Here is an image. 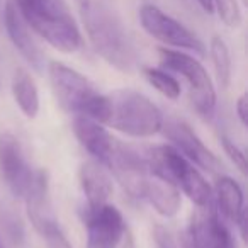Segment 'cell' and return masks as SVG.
<instances>
[{
    "label": "cell",
    "mask_w": 248,
    "mask_h": 248,
    "mask_svg": "<svg viewBox=\"0 0 248 248\" xmlns=\"http://www.w3.org/2000/svg\"><path fill=\"white\" fill-rule=\"evenodd\" d=\"M87 38L106 63L124 73L138 65V55L128 29L117 12L104 0H75Z\"/></svg>",
    "instance_id": "obj_1"
},
{
    "label": "cell",
    "mask_w": 248,
    "mask_h": 248,
    "mask_svg": "<svg viewBox=\"0 0 248 248\" xmlns=\"http://www.w3.org/2000/svg\"><path fill=\"white\" fill-rule=\"evenodd\" d=\"M49 83L58 106L73 116H83L106 126L109 117V97L100 93L92 82L65 63L49 62Z\"/></svg>",
    "instance_id": "obj_2"
},
{
    "label": "cell",
    "mask_w": 248,
    "mask_h": 248,
    "mask_svg": "<svg viewBox=\"0 0 248 248\" xmlns=\"http://www.w3.org/2000/svg\"><path fill=\"white\" fill-rule=\"evenodd\" d=\"M107 97L110 109L106 126L131 138H150L162 131L165 117L158 106L145 93L121 89Z\"/></svg>",
    "instance_id": "obj_3"
},
{
    "label": "cell",
    "mask_w": 248,
    "mask_h": 248,
    "mask_svg": "<svg viewBox=\"0 0 248 248\" xmlns=\"http://www.w3.org/2000/svg\"><path fill=\"white\" fill-rule=\"evenodd\" d=\"M14 2L29 29L49 46L62 53H75L82 48L83 39L80 29L63 0L51 5H34L22 0Z\"/></svg>",
    "instance_id": "obj_4"
},
{
    "label": "cell",
    "mask_w": 248,
    "mask_h": 248,
    "mask_svg": "<svg viewBox=\"0 0 248 248\" xmlns=\"http://www.w3.org/2000/svg\"><path fill=\"white\" fill-rule=\"evenodd\" d=\"M158 55L162 66H165L170 72L179 73L187 82L194 107L202 116H211L216 109V90L202 63L180 49L160 48Z\"/></svg>",
    "instance_id": "obj_5"
},
{
    "label": "cell",
    "mask_w": 248,
    "mask_h": 248,
    "mask_svg": "<svg viewBox=\"0 0 248 248\" xmlns=\"http://www.w3.org/2000/svg\"><path fill=\"white\" fill-rule=\"evenodd\" d=\"M22 199L26 201V213L29 221L43 238V241L48 245V248H73L53 209L46 172L43 170L34 172L31 187Z\"/></svg>",
    "instance_id": "obj_6"
},
{
    "label": "cell",
    "mask_w": 248,
    "mask_h": 248,
    "mask_svg": "<svg viewBox=\"0 0 248 248\" xmlns=\"http://www.w3.org/2000/svg\"><path fill=\"white\" fill-rule=\"evenodd\" d=\"M140 22L141 28L152 36L153 39L163 43L165 46H172L177 49H187V51L206 55L204 43L190 31L189 28L173 19L172 16L165 14L162 9L153 4H145L140 7Z\"/></svg>",
    "instance_id": "obj_7"
},
{
    "label": "cell",
    "mask_w": 248,
    "mask_h": 248,
    "mask_svg": "<svg viewBox=\"0 0 248 248\" xmlns=\"http://www.w3.org/2000/svg\"><path fill=\"white\" fill-rule=\"evenodd\" d=\"M162 131L170 145L192 165H197L209 173H219L223 170L221 160L204 145L202 140L192 131L187 123L180 119H167L163 121Z\"/></svg>",
    "instance_id": "obj_8"
},
{
    "label": "cell",
    "mask_w": 248,
    "mask_h": 248,
    "mask_svg": "<svg viewBox=\"0 0 248 248\" xmlns=\"http://www.w3.org/2000/svg\"><path fill=\"white\" fill-rule=\"evenodd\" d=\"M0 177L16 197H24L34 179L21 143L12 133H0Z\"/></svg>",
    "instance_id": "obj_9"
},
{
    "label": "cell",
    "mask_w": 248,
    "mask_h": 248,
    "mask_svg": "<svg viewBox=\"0 0 248 248\" xmlns=\"http://www.w3.org/2000/svg\"><path fill=\"white\" fill-rule=\"evenodd\" d=\"M82 217L87 226L85 248H117L128 228L121 211L112 204H104L93 211H82Z\"/></svg>",
    "instance_id": "obj_10"
},
{
    "label": "cell",
    "mask_w": 248,
    "mask_h": 248,
    "mask_svg": "<svg viewBox=\"0 0 248 248\" xmlns=\"http://www.w3.org/2000/svg\"><path fill=\"white\" fill-rule=\"evenodd\" d=\"M190 248H236L230 228L224 224V219L216 209L201 207V211L192 216L189 226Z\"/></svg>",
    "instance_id": "obj_11"
},
{
    "label": "cell",
    "mask_w": 248,
    "mask_h": 248,
    "mask_svg": "<svg viewBox=\"0 0 248 248\" xmlns=\"http://www.w3.org/2000/svg\"><path fill=\"white\" fill-rule=\"evenodd\" d=\"M4 24H5V31H7V34H9V39H11L12 45L16 46V49L22 55V58H24L36 72H43L45 56H43L38 43L32 38L31 29H29V26L26 24V21L22 19L21 12H19L14 0H7V2H5Z\"/></svg>",
    "instance_id": "obj_12"
},
{
    "label": "cell",
    "mask_w": 248,
    "mask_h": 248,
    "mask_svg": "<svg viewBox=\"0 0 248 248\" xmlns=\"http://www.w3.org/2000/svg\"><path fill=\"white\" fill-rule=\"evenodd\" d=\"M72 129L78 143L92 155L95 162L102 163L104 167L109 165L114 150H116L117 140L110 136V133L104 128V124L95 123L89 117L75 116L72 123Z\"/></svg>",
    "instance_id": "obj_13"
},
{
    "label": "cell",
    "mask_w": 248,
    "mask_h": 248,
    "mask_svg": "<svg viewBox=\"0 0 248 248\" xmlns=\"http://www.w3.org/2000/svg\"><path fill=\"white\" fill-rule=\"evenodd\" d=\"M78 180L87 201L82 211H93L107 204L112 194V179L102 163L95 160L83 162L78 170Z\"/></svg>",
    "instance_id": "obj_14"
},
{
    "label": "cell",
    "mask_w": 248,
    "mask_h": 248,
    "mask_svg": "<svg viewBox=\"0 0 248 248\" xmlns=\"http://www.w3.org/2000/svg\"><path fill=\"white\" fill-rule=\"evenodd\" d=\"M141 199L148 201L153 209L163 217H173L182 204L179 187L152 172L145 182Z\"/></svg>",
    "instance_id": "obj_15"
},
{
    "label": "cell",
    "mask_w": 248,
    "mask_h": 248,
    "mask_svg": "<svg viewBox=\"0 0 248 248\" xmlns=\"http://www.w3.org/2000/svg\"><path fill=\"white\" fill-rule=\"evenodd\" d=\"M216 211L223 219L236 223L245 211V197L240 184L228 175H221L214 186Z\"/></svg>",
    "instance_id": "obj_16"
},
{
    "label": "cell",
    "mask_w": 248,
    "mask_h": 248,
    "mask_svg": "<svg viewBox=\"0 0 248 248\" xmlns=\"http://www.w3.org/2000/svg\"><path fill=\"white\" fill-rule=\"evenodd\" d=\"M12 95L26 117L34 119L39 112V92L36 82L26 70H16L12 77Z\"/></svg>",
    "instance_id": "obj_17"
},
{
    "label": "cell",
    "mask_w": 248,
    "mask_h": 248,
    "mask_svg": "<svg viewBox=\"0 0 248 248\" xmlns=\"http://www.w3.org/2000/svg\"><path fill=\"white\" fill-rule=\"evenodd\" d=\"M209 55L211 60H213L217 83H219L221 89H228L231 83V77H233V65H231L230 48H228L223 38L213 36L209 43Z\"/></svg>",
    "instance_id": "obj_18"
},
{
    "label": "cell",
    "mask_w": 248,
    "mask_h": 248,
    "mask_svg": "<svg viewBox=\"0 0 248 248\" xmlns=\"http://www.w3.org/2000/svg\"><path fill=\"white\" fill-rule=\"evenodd\" d=\"M143 75L148 80V83L153 89L158 90L162 95H165L167 99H179L182 87H180L179 80L172 75V73L165 72L162 68H153V66H145L143 68Z\"/></svg>",
    "instance_id": "obj_19"
},
{
    "label": "cell",
    "mask_w": 248,
    "mask_h": 248,
    "mask_svg": "<svg viewBox=\"0 0 248 248\" xmlns=\"http://www.w3.org/2000/svg\"><path fill=\"white\" fill-rule=\"evenodd\" d=\"M213 11L217 12L228 28L236 29L241 26V9L238 0H213Z\"/></svg>",
    "instance_id": "obj_20"
},
{
    "label": "cell",
    "mask_w": 248,
    "mask_h": 248,
    "mask_svg": "<svg viewBox=\"0 0 248 248\" xmlns=\"http://www.w3.org/2000/svg\"><path fill=\"white\" fill-rule=\"evenodd\" d=\"M221 143H223L224 152H226V155L230 156L231 162L234 163V167H236L241 173H247V155H245L243 150H241L238 145H234V143L231 141L230 138H226V136H221Z\"/></svg>",
    "instance_id": "obj_21"
},
{
    "label": "cell",
    "mask_w": 248,
    "mask_h": 248,
    "mask_svg": "<svg viewBox=\"0 0 248 248\" xmlns=\"http://www.w3.org/2000/svg\"><path fill=\"white\" fill-rule=\"evenodd\" d=\"M153 240H155L156 248H179L173 234L162 224H156L153 228Z\"/></svg>",
    "instance_id": "obj_22"
},
{
    "label": "cell",
    "mask_w": 248,
    "mask_h": 248,
    "mask_svg": "<svg viewBox=\"0 0 248 248\" xmlns=\"http://www.w3.org/2000/svg\"><path fill=\"white\" fill-rule=\"evenodd\" d=\"M234 110H236V116H238V119H240L241 126H247L248 124V95L247 93H241V95L238 97Z\"/></svg>",
    "instance_id": "obj_23"
},
{
    "label": "cell",
    "mask_w": 248,
    "mask_h": 248,
    "mask_svg": "<svg viewBox=\"0 0 248 248\" xmlns=\"http://www.w3.org/2000/svg\"><path fill=\"white\" fill-rule=\"evenodd\" d=\"M119 248H135V238H133V233L126 228V231H124L123 238H121L119 245H117Z\"/></svg>",
    "instance_id": "obj_24"
},
{
    "label": "cell",
    "mask_w": 248,
    "mask_h": 248,
    "mask_svg": "<svg viewBox=\"0 0 248 248\" xmlns=\"http://www.w3.org/2000/svg\"><path fill=\"white\" fill-rule=\"evenodd\" d=\"M22 2H28V4H34V5H51V4H58L62 0H22Z\"/></svg>",
    "instance_id": "obj_25"
},
{
    "label": "cell",
    "mask_w": 248,
    "mask_h": 248,
    "mask_svg": "<svg viewBox=\"0 0 248 248\" xmlns=\"http://www.w3.org/2000/svg\"><path fill=\"white\" fill-rule=\"evenodd\" d=\"M197 2H199V5L204 9V11L207 12V14L214 12V11H213V0H197Z\"/></svg>",
    "instance_id": "obj_26"
},
{
    "label": "cell",
    "mask_w": 248,
    "mask_h": 248,
    "mask_svg": "<svg viewBox=\"0 0 248 248\" xmlns=\"http://www.w3.org/2000/svg\"><path fill=\"white\" fill-rule=\"evenodd\" d=\"M0 248H2V243H0Z\"/></svg>",
    "instance_id": "obj_27"
},
{
    "label": "cell",
    "mask_w": 248,
    "mask_h": 248,
    "mask_svg": "<svg viewBox=\"0 0 248 248\" xmlns=\"http://www.w3.org/2000/svg\"><path fill=\"white\" fill-rule=\"evenodd\" d=\"M0 4H2V0H0Z\"/></svg>",
    "instance_id": "obj_28"
}]
</instances>
